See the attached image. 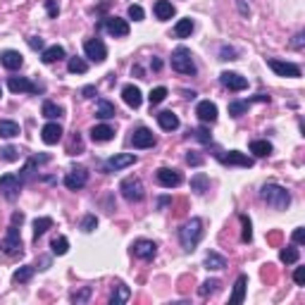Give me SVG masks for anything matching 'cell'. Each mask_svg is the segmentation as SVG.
Listing matches in <instances>:
<instances>
[{
    "mask_svg": "<svg viewBox=\"0 0 305 305\" xmlns=\"http://www.w3.org/2000/svg\"><path fill=\"white\" fill-rule=\"evenodd\" d=\"M250 152H253L255 158H267L272 152V143H267V141H263V139L250 141Z\"/></svg>",
    "mask_w": 305,
    "mask_h": 305,
    "instance_id": "cell-28",
    "label": "cell"
},
{
    "mask_svg": "<svg viewBox=\"0 0 305 305\" xmlns=\"http://www.w3.org/2000/svg\"><path fill=\"white\" fill-rule=\"evenodd\" d=\"M126 14H129V19H134V21H141L143 17H146V12H143V7L141 5H129Z\"/></svg>",
    "mask_w": 305,
    "mask_h": 305,
    "instance_id": "cell-45",
    "label": "cell"
},
{
    "mask_svg": "<svg viewBox=\"0 0 305 305\" xmlns=\"http://www.w3.org/2000/svg\"><path fill=\"white\" fill-rule=\"evenodd\" d=\"M224 165H236V167H253V158H248L246 152L238 150H229L227 155H217Z\"/></svg>",
    "mask_w": 305,
    "mask_h": 305,
    "instance_id": "cell-19",
    "label": "cell"
},
{
    "mask_svg": "<svg viewBox=\"0 0 305 305\" xmlns=\"http://www.w3.org/2000/svg\"><path fill=\"white\" fill-rule=\"evenodd\" d=\"M172 70L179 72V74H195V62H193V55L186 46H179V48L172 53Z\"/></svg>",
    "mask_w": 305,
    "mask_h": 305,
    "instance_id": "cell-3",
    "label": "cell"
},
{
    "mask_svg": "<svg viewBox=\"0 0 305 305\" xmlns=\"http://www.w3.org/2000/svg\"><path fill=\"white\" fill-rule=\"evenodd\" d=\"M86 181H89L86 167H74V169H70V174L64 177V186L70 188V191H79V188L86 186Z\"/></svg>",
    "mask_w": 305,
    "mask_h": 305,
    "instance_id": "cell-9",
    "label": "cell"
},
{
    "mask_svg": "<svg viewBox=\"0 0 305 305\" xmlns=\"http://www.w3.org/2000/svg\"><path fill=\"white\" fill-rule=\"evenodd\" d=\"M122 98H124V103L129 105V107H141V103H143V96H141V89L139 86H134V83H126L124 89H122Z\"/></svg>",
    "mask_w": 305,
    "mask_h": 305,
    "instance_id": "cell-20",
    "label": "cell"
},
{
    "mask_svg": "<svg viewBox=\"0 0 305 305\" xmlns=\"http://www.w3.org/2000/svg\"><path fill=\"white\" fill-rule=\"evenodd\" d=\"M293 241H296V243H303V241H305V231H303L300 227L293 231Z\"/></svg>",
    "mask_w": 305,
    "mask_h": 305,
    "instance_id": "cell-53",
    "label": "cell"
},
{
    "mask_svg": "<svg viewBox=\"0 0 305 305\" xmlns=\"http://www.w3.org/2000/svg\"><path fill=\"white\" fill-rule=\"evenodd\" d=\"M29 46H31L34 50H43V38H38V36H31V38H29Z\"/></svg>",
    "mask_w": 305,
    "mask_h": 305,
    "instance_id": "cell-52",
    "label": "cell"
},
{
    "mask_svg": "<svg viewBox=\"0 0 305 305\" xmlns=\"http://www.w3.org/2000/svg\"><path fill=\"white\" fill-rule=\"evenodd\" d=\"M132 146L139 148V150H143V148H152V146H155V134H152L150 129H146V126H141V129L134 132Z\"/></svg>",
    "mask_w": 305,
    "mask_h": 305,
    "instance_id": "cell-15",
    "label": "cell"
},
{
    "mask_svg": "<svg viewBox=\"0 0 305 305\" xmlns=\"http://www.w3.org/2000/svg\"><path fill=\"white\" fill-rule=\"evenodd\" d=\"M48 229H53V220L50 217H38L34 222V238H41Z\"/></svg>",
    "mask_w": 305,
    "mask_h": 305,
    "instance_id": "cell-34",
    "label": "cell"
},
{
    "mask_svg": "<svg viewBox=\"0 0 305 305\" xmlns=\"http://www.w3.org/2000/svg\"><path fill=\"white\" fill-rule=\"evenodd\" d=\"M115 115H117V110H115V105L107 103V100H98L96 117H100V119H112Z\"/></svg>",
    "mask_w": 305,
    "mask_h": 305,
    "instance_id": "cell-31",
    "label": "cell"
},
{
    "mask_svg": "<svg viewBox=\"0 0 305 305\" xmlns=\"http://www.w3.org/2000/svg\"><path fill=\"white\" fill-rule=\"evenodd\" d=\"M21 186H24V181L19 177H14V174H3L0 177V191H3V195L7 201H17Z\"/></svg>",
    "mask_w": 305,
    "mask_h": 305,
    "instance_id": "cell-6",
    "label": "cell"
},
{
    "mask_svg": "<svg viewBox=\"0 0 305 305\" xmlns=\"http://www.w3.org/2000/svg\"><path fill=\"white\" fill-rule=\"evenodd\" d=\"M136 162V155L132 152H119V155H112L107 162H105V169L107 172H119V169H124V167H132Z\"/></svg>",
    "mask_w": 305,
    "mask_h": 305,
    "instance_id": "cell-14",
    "label": "cell"
},
{
    "mask_svg": "<svg viewBox=\"0 0 305 305\" xmlns=\"http://www.w3.org/2000/svg\"><path fill=\"white\" fill-rule=\"evenodd\" d=\"M19 136V124L12 119H0V139H14Z\"/></svg>",
    "mask_w": 305,
    "mask_h": 305,
    "instance_id": "cell-26",
    "label": "cell"
},
{
    "mask_svg": "<svg viewBox=\"0 0 305 305\" xmlns=\"http://www.w3.org/2000/svg\"><path fill=\"white\" fill-rule=\"evenodd\" d=\"M36 267H31V265H24V267H19V270L12 274V279L17 281V284H27V281H31V277H34Z\"/></svg>",
    "mask_w": 305,
    "mask_h": 305,
    "instance_id": "cell-32",
    "label": "cell"
},
{
    "mask_svg": "<svg viewBox=\"0 0 305 305\" xmlns=\"http://www.w3.org/2000/svg\"><path fill=\"white\" fill-rule=\"evenodd\" d=\"M24 222V215H21V212H14L12 215V224H21Z\"/></svg>",
    "mask_w": 305,
    "mask_h": 305,
    "instance_id": "cell-56",
    "label": "cell"
},
{
    "mask_svg": "<svg viewBox=\"0 0 305 305\" xmlns=\"http://www.w3.org/2000/svg\"><path fill=\"white\" fill-rule=\"evenodd\" d=\"M0 96H3V91H0Z\"/></svg>",
    "mask_w": 305,
    "mask_h": 305,
    "instance_id": "cell-57",
    "label": "cell"
},
{
    "mask_svg": "<svg viewBox=\"0 0 305 305\" xmlns=\"http://www.w3.org/2000/svg\"><path fill=\"white\" fill-rule=\"evenodd\" d=\"M0 250H3L5 255H19L21 253V236H19L17 224H12V227L7 229L5 238L0 241Z\"/></svg>",
    "mask_w": 305,
    "mask_h": 305,
    "instance_id": "cell-5",
    "label": "cell"
},
{
    "mask_svg": "<svg viewBox=\"0 0 305 305\" xmlns=\"http://www.w3.org/2000/svg\"><path fill=\"white\" fill-rule=\"evenodd\" d=\"M298 257H300V253H298V248H293V246H286V248L279 250V260L286 265L298 263Z\"/></svg>",
    "mask_w": 305,
    "mask_h": 305,
    "instance_id": "cell-33",
    "label": "cell"
},
{
    "mask_svg": "<svg viewBox=\"0 0 305 305\" xmlns=\"http://www.w3.org/2000/svg\"><path fill=\"white\" fill-rule=\"evenodd\" d=\"M7 89L12 91V93H36L38 86L31 79H27V76H10L7 79Z\"/></svg>",
    "mask_w": 305,
    "mask_h": 305,
    "instance_id": "cell-12",
    "label": "cell"
},
{
    "mask_svg": "<svg viewBox=\"0 0 305 305\" xmlns=\"http://www.w3.org/2000/svg\"><path fill=\"white\" fill-rule=\"evenodd\" d=\"M83 53H86L89 60H93L98 64L105 62V57H107V48H105V43L100 38H91V41L83 43Z\"/></svg>",
    "mask_w": 305,
    "mask_h": 305,
    "instance_id": "cell-7",
    "label": "cell"
},
{
    "mask_svg": "<svg viewBox=\"0 0 305 305\" xmlns=\"http://www.w3.org/2000/svg\"><path fill=\"white\" fill-rule=\"evenodd\" d=\"M0 62H3V67H5V70L14 72V70H19L21 64H24V57H21L17 50H5V53L0 55Z\"/></svg>",
    "mask_w": 305,
    "mask_h": 305,
    "instance_id": "cell-21",
    "label": "cell"
},
{
    "mask_svg": "<svg viewBox=\"0 0 305 305\" xmlns=\"http://www.w3.org/2000/svg\"><path fill=\"white\" fill-rule=\"evenodd\" d=\"M67 70H70L72 74H86V72H89V62L81 60V57H72L70 62H67Z\"/></svg>",
    "mask_w": 305,
    "mask_h": 305,
    "instance_id": "cell-36",
    "label": "cell"
},
{
    "mask_svg": "<svg viewBox=\"0 0 305 305\" xmlns=\"http://www.w3.org/2000/svg\"><path fill=\"white\" fill-rule=\"evenodd\" d=\"M152 10H155V17H158L160 21L172 19V17H174V12H177V10H174V5H172V3H169V0H158V3H155V7H152Z\"/></svg>",
    "mask_w": 305,
    "mask_h": 305,
    "instance_id": "cell-23",
    "label": "cell"
},
{
    "mask_svg": "<svg viewBox=\"0 0 305 305\" xmlns=\"http://www.w3.org/2000/svg\"><path fill=\"white\" fill-rule=\"evenodd\" d=\"M89 298H91V289H89V286H83L81 291L72 293V303H86Z\"/></svg>",
    "mask_w": 305,
    "mask_h": 305,
    "instance_id": "cell-46",
    "label": "cell"
},
{
    "mask_svg": "<svg viewBox=\"0 0 305 305\" xmlns=\"http://www.w3.org/2000/svg\"><path fill=\"white\" fill-rule=\"evenodd\" d=\"M220 81H222L224 89L229 91H243V89H248V79L241 74H236V72H222L220 74Z\"/></svg>",
    "mask_w": 305,
    "mask_h": 305,
    "instance_id": "cell-13",
    "label": "cell"
},
{
    "mask_svg": "<svg viewBox=\"0 0 305 305\" xmlns=\"http://www.w3.org/2000/svg\"><path fill=\"white\" fill-rule=\"evenodd\" d=\"M203 238V220H198V217H193L191 222H186L184 227L179 229V241H181V248L184 250H195V246L201 243Z\"/></svg>",
    "mask_w": 305,
    "mask_h": 305,
    "instance_id": "cell-2",
    "label": "cell"
},
{
    "mask_svg": "<svg viewBox=\"0 0 305 305\" xmlns=\"http://www.w3.org/2000/svg\"><path fill=\"white\" fill-rule=\"evenodd\" d=\"M191 34H193V19L191 17H184V19L177 21V27H174V36L177 38H188Z\"/></svg>",
    "mask_w": 305,
    "mask_h": 305,
    "instance_id": "cell-27",
    "label": "cell"
},
{
    "mask_svg": "<svg viewBox=\"0 0 305 305\" xmlns=\"http://www.w3.org/2000/svg\"><path fill=\"white\" fill-rule=\"evenodd\" d=\"M246 284H248V277L246 274H241V277L236 279V286H234V296H231V303H243V298H246Z\"/></svg>",
    "mask_w": 305,
    "mask_h": 305,
    "instance_id": "cell-29",
    "label": "cell"
},
{
    "mask_svg": "<svg viewBox=\"0 0 305 305\" xmlns=\"http://www.w3.org/2000/svg\"><path fill=\"white\" fill-rule=\"evenodd\" d=\"M241 224H243V231H241V238L246 243H250V238H253V224H250V220L246 215H241Z\"/></svg>",
    "mask_w": 305,
    "mask_h": 305,
    "instance_id": "cell-43",
    "label": "cell"
},
{
    "mask_svg": "<svg viewBox=\"0 0 305 305\" xmlns=\"http://www.w3.org/2000/svg\"><path fill=\"white\" fill-rule=\"evenodd\" d=\"M155 179H158L160 186H165V188H177L184 181L181 174L177 169H169V167H160L158 172H155Z\"/></svg>",
    "mask_w": 305,
    "mask_h": 305,
    "instance_id": "cell-10",
    "label": "cell"
},
{
    "mask_svg": "<svg viewBox=\"0 0 305 305\" xmlns=\"http://www.w3.org/2000/svg\"><path fill=\"white\" fill-rule=\"evenodd\" d=\"M195 139L201 141V143H210V141H212V136H210V132L208 129H205V126H201V129H195Z\"/></svg>",
    "mask_w": 305,
    "mask_h": 305,
    "instance_id": "cell-47",
    "label": "cell"
},
{
    "mask_svg": "<svg viewBox=\"0 0 305 305\" xmlns=\"http://www.w3.org/2000/svg\"><path fill=\"white\" fill-rule=\"evenodd\" d=\"M195 115H198V119H201L203 124H212L217 119V105L210 103V100H203V103H198V107H195Z\"/></svg>",
    "mask_w": 305,
    "mask_h": 305,
    "instance_id": "cell-18",
    "label": "cell"
},
{
    "mask_svg": "<svg viewBox=\"0 0 305 305\" xmlns=\"http://www.w3.org/2000/svg\"><path fill=\"white\" fill-rule=\"evenodd\" d=\"M50 248H53V255H64V253L70 250V241H67L64 236H57V238H53Z\"/></svg>",
    "mask_w": 305,
    "mask_h": 305,
    "instance_id": "cell-37",
    "label": "cell"
},
{
    "mask_svg": "<svg viewBox=\"0 0 305 305\" xmlns=\"http://www.w3.org/2000/svg\"><path fill=\"white\" fill-rule=\"evenodd\" d=\"M246 110H248V100H236V103H229V115H231V117H241Z\"/></svg>",
    "mask_w": 305,
    "mask_h": 305,
    "instance_id": "cell-41",
    "label": "cell"
},
{
    "mask_svg": "<svg viewBox=\"0 0 305 305\" xmlns=\"http://www.w3.org/2000/svg\"><path fill=\"white\" fill-rule=\"evenodd\" d=\"M62 57H64V48H62V46H50V48H43V53H41V60L46 64L60 62Z\"/></svg>",
    "mask_w": 305,
    "mask_h": 305,
    "instance_id": "cell-25",
    "label": "cell"
},
{
    "mask_svg": "<svg viewBox=\"0 0 305 305\" xmlns=\"http://www.w3.org/2000/svg\"><path fill=\"white\" fill-rule=\"evenodd\" d=\"M293 281L298 286H305V267H296V272H293Z\"/></svg>",
    "mask_w": 305,
    "mask_h": 305,
    "instance_id": "cell-49",
    "label": "cell"
},
{
    "mask_svg": "<svg viewBox=\"0 0 305 305\" xmlns=\"http://www.w3.org/2000/svg\"><path fill=\"white\" fill-rule=\"evenodd\" d=\"M205 267H208V270H224V267H227V260H224L220 253L210 250L208 255H205Z\"/></svg>",
    "mask_w": 305,
    "mask_h": 305,
    "instance_id": "cell-30",
    "label": "cell"
},
{
    "mask_svg": "<svg viewBox=\"0 0 305 305\" xmlns=\"http://www.w3.org/2000/svg\"><path fill=\"white\" fill-rule=\"evenodd\" d=\"M208 186H210V179L205 174H195L193 179H191V191H195V193H205Z\"/></svg>",
    "mask_w": 305,
    "mask_h": 305,
    "instance_id": "cell-35",
    "label": "cell"
},
{
    "mask_svg": "<svg viewBox=\"0 0 305 305\" xmlns=\"http://www.w3.org/2000/svg\"><path fill=\"white\" fill-rule=\"evenodd\" d=\"M260 198L274 210H286L289 205H291V193H289L286 188L277 186V184H267V186H263Z\"/></svg>",
    "mask_w": 305,
    "mask_h": 305,
    "instance_id": "cell-1",
    "label": "cell"
},
{
    "mask_svg": "<svg viewBox=\"0 0 305 305\" xmlns=\"http://www.w3.org/2000/svg\"><path fill=\"white\" fill-rule=\"evenodd\" d=\"M96 227H98V217L96 215H86L81 220V231H86V234H89V231H93Z\"/></svg>",
    "mask_w": 305,
    "mask_h": 305,
    "instance_id": "cell-44",
    "label": "cell"
},
{
    "mask_svg": "<svg viewBox=\"0 0 305 305\" xmlns=\"http://www.w3.org/2000/svg\"><path fill=\"white\" fill-rule=\"evenodd\" d=\"M60 115H62V107H60V105L50 103V100L43 103V117H46V119H57Z\"/></svg>",
    "mask_w": 305,
    "mask_h": 305,
    "instance_id": "cell-38",
    "label": "cell"
},
{
    "mask_svg": "<svg viewBox=\"0 0 305 305\" xmlns=\"http://www.w3.org/2000/svg\"><path fill=\"white\" fill-rule=\"evenodd\" d=\"M119 191H122V195H124L129 203H139V201H143V195H146L139 177H126V179L119 184Z\"/></svg>",
    "mask_w": 305,
    "mask_h": 305,
    "instance_id": "cell-4",
    "label": "cell"
},
{
    "mask_svg": "<svg viewBox=\"0 0 305 305\" xmlns=\"http://www.w3.org/2000/svg\"><path fill=\"white\" fill-rule=\"evenodd\" d=\"M129 300V289H126L124 284H119L117 286V291L112 293V298H110V305H122Z\"/></svg>",
    "mask_w": 305,
    "mask_h": 305,
    "instance_id": "cell-39",
    "label": "cell"
},
{
    "mask_svg": "<svg viewBox=\"0 0 305 305\" xmlns=\"http://www.w3.org/2000/svg\"><path fill=\"white\" fill-rule=\"evenodd\" d=\"M105 31L110 36H115V38H124V36H129V21L126 19H119V17H107V19L103 21Z\"/></svg>",
    "mask_w": 305,
    "mask_h": 305,
    "instance_id": "cell-11",
    "label": "cell"
},
{
    "mask_svg": "<svg viewBox=\"0 0 305 305\" xmlns=\"http://www.w3.org/2000/svg\"><path fill=\"white\" fill-rule=\"evenodd\" d=\"M158 124H160V129H165V132H177V129H179V117H177L174 112L165 110L158 115Z\"/></svg>",
    "mask_w": 305,
    "mask_h": 305,
    "instance_id": "cell-22",
    "label": "cell"
},
{
    "mask_svg": "<svg viewBox=\"0 0 305 305\" xmlns=\"http://www.w3.org/2000/svg\"><path fill=\"white\" fill-rule=\"evenodd\" d=\"M165 98H167V89H165V86H158V89H152L150 93H148V103H150V105H160Z\"/></svg>",
    "mask_w": 305,
    "mask_h": 305,
    "instance_id": "cell-40",
    "label": "cell"
},
{
    "mask_svg": "<svg viewBox=\"0 0 305 305\" xmlns=\"http://www.w3.org/2000/svg\"><path fill=\"white\" fill-rule=\"evenodd\" d=\"M217 289H220V281H217V279H208V281H203V286L198 289V293L205 298V296H210V293H215Z\"/></svg>",
    "mask_w": 305,
    "mask_h": 305,
    "instance_id": "cell-42",
    "label": "cell"
},
{
    "mask_svg": "<svg viewBox=\"0 0 305 305\" xmlns=\"http://www.w3.org/2000/svg\"><path fill=\"white\" fill-rule=\"evenodd\" d=\"M134 255L141 257V260H152L155 257V253H158V246L152 241H148V238H139V241L132 246Z\"/></svg>",
    "mask_w": 305,
    "mask_h": 305,
    "instance_id": "cell-16",
    "label": "cell"
},
{
    "mask_svg": "<svg viewBox=\"0 0 305 305\" xmlns=\"http://www.w3.org/2000/svg\"><path fill=\"white\" fill-rule=\"evenodd\" d=\"M186 162H188V165H193V167H198V165H203V158H201V155H195V152H188Z\"/></svg>",
    "mask_w": 305,
    "mask_h": 305,
    "instance_id": "cell-51",
    "label": "cell"
},
{
    "mask_svg": "<svg viewBox=\"0 0 305 305\" xmlns=\"http://www.w3.org/2000/svg\"><path fill=\"white\" fill-rule=\"evenodd\" d=\"M267 64H270V70L274 72L277 76H286V79H296V76H300V67L293 62H284V60H267Z\"/></svg>",
    "mask_w": 305,
    "mask_h": 305,
    "instance_id": "cell-8",
    "label": "cell"
},
{
    "mask_svg": "<svg viewBox=\"0 0 305 305\" xmlns=\"http://www.w3.org/2000/svg\"><path fill=\"white\" fill-rule=\"evenodd\" d=\"M112 136H115V132H112L110 124H98L91 129V139L96 141V143H105V141H110Z\"/></svg>",
    "mask_w": 305,
    "mask_h": 305,
    "instance_id": "cell-24",
    "label": "cell"
},
{
    "mask_svg": "<svg viewBox=\"0 0 305 305\" xmlns=\"http://www.w3.org/2000/svg\"><path fill=\"white\" fill-rule=\"evenodd\" d=\"M62 126L57 124V122H48V124L43 126L41 129V139H43V143H46V146H55L57 141L62 139Z\"/></svg>",
    "mask_w": 305,
    "mask_h": 305,
    "instance_id": "cell-17",
    "label": "cell"
},
{
    "mask_svg": "<svg viewBox=\"0 0 305 305\" xmlns=\"http://www.w3.org/2000/svg\"><path fill=\"white\" fill-rule=\"evenodd\" d=\"M3 158H5L7 162H14V160L19 158V155H17V148H12V146H7L5 150H3Z\"/></svg>",
    "mask_w": 305,
    "mask_h": 305,
    "instance_id": "cell-50",
    "label": "cell"
},
{
    "mask_svg": "<svg viewBox=\"0 0 305 305\" xmlns=\"http://www.w3.org/2000/svg\"><path fill=\"white\" fill-rule=\"evenodd\" d=\"M46 10H48L50 17H57V14H60V5H57V0H46Z\"/></svg>",
    "mask_w": 305,
    "mask_h": 305,
    "instance_id": "cell-48",
    "label": "cell"
},
{
    "mask_svg": "<svg viewBox=\"0 0 305 305\" xmlns=\"http://www.w3.org/2000/svg\"><path fill=\"white\" fill-rule=\"evenodd\" d=\"M81 93H83V98H93V93H96V89H93V86H86V89H83Z\"/></svg>",
    "mask_w": 305,
    "mask_h": 305,
    "instance_id": "cell-55",
    "label": "cell"
},
{
    "mask_svg": "<svg viewBox=\"0 0 305 305\" xmlns=\"http://www.w3.org/2000/svg\"><path fill=\"white\" fill-rule=\"evenodd\" d=\"M222 55H224V60H236V50L234 48H222Z\"/></svg>",
    "mask_w": 305,
    "mask_h": 305,
    "instance_id": "cell-54",
    "label": "cell"
}]
</instances>
